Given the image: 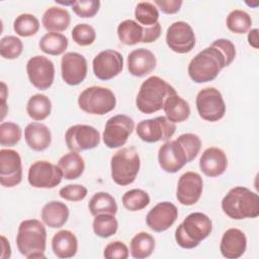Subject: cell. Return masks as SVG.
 <instances>
[{"label": "cell", "mask_w": 259, "mask_h": 259, "mask_svg": "<svg viewBox=\"0 0 259 259\" xmlns=\"http://www.w3.org/2000/svg\"><path fill=\"white\" fill-rule=\"evenodd\" d=\"M228 66L222 51L210 45L190 61L187 72L193 82L200 84L214 80L219 73Z\"/></svg>", "instance_id": "1"}, {"label": "cell", "mask_w": 259, "mask_h": 259, "mask_svg": "<svg viewBox=\"0 0 259 259\" xmlns=\"http://www.w3.org/2000/svg\"><path fill=\"white\" fill-rule=\"evenodd\" d=\"M222 209L233 220L257 218L259 215V196L247 187L236 186L224 196Z\"/></svg>", "instance_id": "2"}, {"label": "cell", "mask_w": 259, "mask_h": 259, "mask_svg": "<svg viewBox=\"0 0 259 259\" xmlns=\"http://www.w3.org/2000/svg\"><path fill=\"white\" fill-rule=\"evenodd\" d=\"M17 249L28 259L45 258L47 246V230L38 220L22 221L16 235Z\"/></svg>", "instance_id": "3"}, {"label": "cell", "mask_w": 259, "mask_h": 259, "mask_svg": "<svg viewBox=\"0 0 259 259\" xmlns=\"http://www.w3.org/2000/svg\"><path fill=\"white\" fill-rule=\"evenodd\" d=\"M176 93L173 86L158 76L146 79L138 92L136 105L138 109L146 114H151L163 108L166 99Z\"/></svg>", "instance_id": "4"}, {"label": "cell", "mask_w": 259, "mask_h": 259, "mask_svg": "<svg viewBox=\"0 0 259 259\" xmlns=\"http://www.w3.org/2000/svg\"><path fill=\"white\" fill-rule=\"evenodd\" d=\"M212 231L210 219L202 212H191L177 227L175 240L183 249H193L207 238Z\"/></svg>", "instance_id": "5"}, {"label": "cell", "mask_w": 259, "mask_h": 259, "mask_svg": "<svg viewBox=\"0 0 259 259\" xmlns=\"http://www.w3.org/2000/svg\"><path fill=\"white\" fill-rule=\"evenodd\" d=\"M140 166V156L136 148H122L111 157V178L117 185H128L136 180Z\"/></svg>", "instance_id": "6"}, {"label": "cell", "mask_w": 259, "mask_h": 259, "mask_svg": "<svg viewBox=\"0 0 259 259\" xmlns=\"http://www.w3.org/2000/svg\"><path fill=\"white\" fill-rule=\"evenodd\" d=\"M78 105L86 113L103 115L114 109L116 98L108 88L91 86L80 93Z\"/></svg>", "instance_id": "7"}, {"label": "cell", "mask_w": 259, "mask_h": 259, "mask_svg": "<svg viewBox=\"0 0 259 259\" xmlns=\"http://www.w3.org/2000/svg\"><path fill=\"white\" fill-rule=\"evenodd\" d=\"M117 35L119 41L126 46H134L139 42L150 44L160 37L161 25L157 22L153 26L145 27L135 20L126 19L118 24Z\"/></svg>", "instance_id": "8"}, {"label": "cell", "mask_w": 259, "mask_h": 259, "mask_svg": "<svg viewBox=\"0 0 259 259\" xmlns=\"http://www.w3.org/2000/svg\"><path fill=\"white\" fill-rule=\"evenodd\" d=\"M195 104L199 116L207 121H218L226 113L223 95L214 87L201 89L196 95Z\"/></svg>", "instance_id": "9"}, {"label": "cell", "mask_w": 259, "mask_h": 259, "mask_svg": "<svg viewBox=\"0 0 259 259\" xmlns=\"http://www.w3.org/2000/svg\"><path fill=\"white\" fill-rule=\"evenodd\" d=\"M135 128L132 117L125 114H117L107 119L103 131V143L109 149L123 146Z\"/></svg>", "instance_id": "10"}, {"label": "cell", "mask_w": 259, "mask_h": 259, "mask_svg": "<svg viewBox=\"0 0 259 259\" xmlns=\"http://www.w3.org/2000/svg\"><path fill=\"white\" fill-rule=\"evenodd\" d=\"M176 131L174 122L166 116H157L150 119H144L137 125L138 137L146 143H156L159 141H168Z\"/></svg>", "instance_id": "11"}, {"label": "cell", "mask_w": 259, "mask_h": 259, "mask_svg": "<svg viewBox=\"0 0 259 259\" xmlns=\"http://www.w3.org/2000/svg\"><path fill=\"white\" fill-rule=\"evenodd\" d=\"M65 141L71 152H82L96 148L100 143V134L92 125L75 124L65 135Z\"/></svg>", "instance_id": "12"}, {"label": "cell", "mask_w": 259, "mask_h": 259, "mask_svg": "<svg viewBox=\"0 0 259 259\" xmlns=\"http://www.w3.org/2000/svg\"><path fill=\"white\" fill-rule=\"evenodd\" d=\"M62 178L60 167L49 161H36L28 169V183L35 188H54L61 183Z\"/></svg>", "instance_id": "13"}, {"label": "cell", "mask_w": 259, "mask_h": 259, "mask_svg": "<svg viewBox=\"0 0 259 259\" xmlns=\"http://www.w3.org/2000/svg\"><path fill=\"white\" fill-rule=\"evenodd\" d=\"M26 73L30 83L39 90L49 89L54 82V63L44 56H34L27 61Z\"/></svg>", "instance_id": "14"}, {"label": "cell", "mask_w": 259, "mask_h": 259, "mask_svg": "<svg viewBox=\"0 0 259 259\" xmlns=\"http://www.w3.org/2000/svg\"><path fill=\"white\" fill-rule=\"evenodd\" d=\"M166 44L177 54H186L195 46V34L192 27L185 21H175L167 29Z\"/></svg>", "instance_id": "15"}, {"label": "cell", "mask_w": 259, "mask_h": 259, "mask_svg": "<svg viewBox=\"0 0 259 259\" xmlns=\"http://www.w3.org/2000/svg\"><path fill=\"white\" fill-rule=\"evenodd\" d=\"M92 68L94 75L99 80H110L123 69L122 55L114 50H104L95 56L92 61Z\"/></svg>", "instance_id": "16"}, {"label": "cell", "mask_w": 259, "mask_h": 259, "mask_svg": "<svg viewBox=\"0 0 259 259\" xmlns=\"http://www.w3.org/2000/svg\"><path fill=\"white\" fill-rule=\"evenodd\" d=\"M158 162L162 170L167 173H176L189 163L184 148L177 140L167 141L160 147Z\"/></svg>", "instance_id": "17"}, {"label": "cell", "mask_w": 259, "mask_h": 259, "mask_svg": "<svg viewBox=\"0 0 259 259\" xmlns=\"http://www.w3.org/2000/svg\"><path fill=\"white\" fill-rule=\"evenodd\" d=\"M22 180V165L19 154L11 149L0 150V183L13 187Z\"/></svg>", "instance_id": "18"}, {"label": "cell", "mask_w": 259, "mask_h": 259, "mask_svg": "<svg viewBox=\"0 0 259 259\" xmlns=\"http://www.w3.org/2000/svg\"><path fill=\"white\" fill-rule=\"evenodd\" d=\"M87 61L79 53H66L61 60L62 78L68 85L76 86L82 83L87 75Z\"/></svg>", "instance_id": "19"}, {"label": "cell", "mask_w": 259, "mask_h": 259, "mask_svg": "<svg viewBox=\"0 0 259 259\" xmlns=\"http://www.w3.org/2000/svg\"><path fill=\"white\" fill-rule=\"evenodd\" d=\"M203 189V181L201 176L193 171H188L182 174L177 183L176 198L183 205L195 204Z\"/></svg>", "instance_id": "20"}, {"label": "cell", "mask_w": 259, "mask_h": 259, "mask_svg": "<svg viewBox=\"0 0 259 259\" xmlns=\"http://www.w3.org/2000/svg\"><path fill=\"white\" fill-rule=\"evenodd\" d=\"M178 209L169 201L157 203L146 217L147 226L154 232L161 233L168 230L177 220Z\"/></svg>", "instance_id": "21"}, {"label": "cell", "mask_w": 259, "mask_h": 259, "mask_svg": "<svg viewBox=\"0 0 259 259\" xmlns=\"http://www.w3.org/2000/svg\"><path fill=\"white\" fill-rule=\"evenodd\" d=\"M247 238L245 234L236 228L228 229L222 237L220 251L227 259L240 258L246 251Z\"/></svg>", "instance_id": "22"}, {"label": "cell", "mask_w": 259, "mask_h": 259, "mask_svg": "<svg viewBox=\"0 0 259 259\" xmlns=\"http://www.w3.org/2000/svg\"><path fill=\"white\" fill-rule=\"evenodd\" d=\"M155 55L144 48L132 51L127 57V69L131 75L136 77H144L156 68Z\"/></svg>", "instance_id": "23"}, {"label": "cell", "mask_w": 259, "mask_h": 259, "mask_svg": "<svg viewBox=\"0 0 259 259\" xmlns=\"http://www.w3.org/2000/svg\"><path fill=\"white\" fill-rule=\"evenodd\" d=\"M228 166V159L225 152L217 147H210L204 150L200 159L199 167L202 173L208 177L222 175Z\"/></svg>", "instance_id": "24"}, {"label": "cell", "mask_w": 259, "mask_h": 259, "mask_svg": "<svg viewBox=\"0 0 259 259\" xmlns=\"http://www.w3.org/2000/svg\"><path fill=\"white\" fill-rule=\"evenodd\" d=\"M24 139L31 150L41 152L50 147L52 134L46 124L34 121L26 125L24 130Z\"/></svg>", "instance_id": "25"}, {"label": "cell", "mask_w": 259, "mask_h": 259, "mask_svg": "<svg viewBox=\"0 0 259 259\" xmlns=\"http://www.w3.org/2000/svg\"><path fill=\"white\" fill-rule=\"evenodd\" d=\"M69 207L61 201L53 200L46 203L41 209L42 223L53 229L63 227L69 219Z\"/></svg>", "instance_id": "26"}, {"label": "cell", "mask_w": 259, "mask_h": 259, "mask_svg": "<svg viewBox=\"0 0 259 259\" xmlns=\"http://www.w3.org/2000/svg\"><path fill=\"white\" fill-rule=\"evenodd\" d=\"M52 249L58 258H71L78 250V240L69 230H61L52 239Z\"/></svg>", "instance_id": "27"}, {"label": "cell", "mask_w": 259, "mask_h": 259, "mask_svg": "<svg viewBox=\"0 0 259 259\" xmlns=\"http://www.w3.org/2000/svg\"><path fill=\"white\" fill-rule=\"evenodd\" d=\"M71 22V16L67 9L61 7L48 8L41 18V23L46 30L50 32H61L66 30Z\"/></svg>", "instance_id": "28"}, {"label": "cell", "mask_w": 259, "mask_h": 259, "mask_svg": "<svg viewBox=\"0 0 259 259\" xmlns=\"http://www.w3.org/2000/svg\"><path fill=\"white\" fill-rule=\"evenodd\" d=\"M166 117L172 122H182L190 115V106L186 100L180 97L177 92L170 95L163 106Z\"/></svg>", "instance_id": "29"}, {"label": "cell", "mask_w": 259, "mask_h": 259, "mask_svg": "<svg viewBox=\"0 0 259 259\" xmlns=\"http://www.w3.org/2000/svg\"><path fill=\"white\" fill-rule=\"evenodd\" d=\"M58 166L62 170L63 177L65 179L74 180L83 174L85 162L77 152H70L60 158Z\"/></svg>", "instance_id": "30"}, {"label": "cell", "mask_w": 259, "mask_h": 259, "mask_svg": "<svg viewBox=\"0 0 259 259\" xmlns=\"http://www.w3.org/2000/svg\"><path fill=\"white\" fill-rule=\"evenodd\" d=\"M131 254L136 259L149 257L155 249L154 237L146 232H140L131 240Z\"/></svg>", "instance_id": "31"}, {"label": "cell", "mask_w": 259, "mask_h": 259, "mask_svg": "<svg viewBox=\"0 0 259 259\" xmlns=\"http://www.w3.org/2000/svg\"><path fill=\"white\" fill-rule=\"evenodd\" d=\"M52 110V102L45 94L32 95L26 104V112L33 120H44L47 118Z\"/></svg>", "instance_id": "32"}, {"label": "cell", "mask_w": 259, "mask_h": 259, "mask_svg": "<svg viewBox=\"0 0 259 259\" xmlns=\"http://www.w3.org/2000/svg\"><path fill=\"white\" fill-rule=\"evenodd\" d=\"M88 208L92 215L100 213L115 214L117 212V204L112 195L107 192H96L88 203Z\"/></svg>", "instance_id": "33"}, {"label": "cell", "mask_w": 259, "mask_h": 259, "mask_svg": "<svg viewBox=\"0 0 259 259\" xmlns=\"http://www.w3.org/2000/svg\"><path fill=\"white\" fill-rule=\"evenodd\" d=\"M38 46L45 54L60 56L68 48V38L60 32H48L40 38Z\"/></svg>", "instance_id": "34"}, {"label": "cell", "mask_w": 259, "mask_h": 259, "mask_svg": "<svg viewBox=\"0 0 259 259\" xmlns=\"http://www.w3.org/2000/svg\"><path fill=\"white\" fill-rule=\"evenodd\" d=\"M227 27L234 33L244 34L249 31L252 25L251 16L244 10L235 9L229 13L226 20Z\"/></svg>", "instance_id": "35"}, {"label": "cell", "mask_w": 259, "mask_h": 259, "mask_svg": "<svg viewBox=\"0 0 259 259\" xmlns=\"http://www.w3.org/2000/svg\"><path fill=\"white\" fill-rule=\"evenodd\" d=\"M93 232L100 238H108L114 235L118 228V222L114 214L100 213L93 220Z\"/></svg>", "instance_id": "36"}, {"label": "cell", "mask_w": 259, "mask_h": 259, "mask_svg": "<svg viewBox=\"0 0 259 259\" xmlns=\"http://www.w3.org/2000/svg\"><path fill=\"white\" fill-rule=\"evenodd\" d=\"M135 17L137 22L142 26H153L158 22L159 11L155 4L151 2H140L135 9Z\"/></svg>", "instance_id": "37"}, {"label": "cell", "mask_w": 259, "mask_h": 259, "mask_svg": "<svg viewBox=\"0 0 259 259\" xmlns=\"http://www.w3.org/2000/svg\"><path fill=\"white\" fill-rule=\"evenodd\" d=\"M13 29L19 36L28 37L34 35L39 29L38 19L29 13L18 15L13 22Z\"/></svg>", "instance_id": "38"}, {"label": "cell", "mask_w": 259, "mask_h": 259, "mask_svg": "<svg viewBox=\"0 0 259 259\" xmlns=\"http://www.w3.org/2000/svg\"><path fill=\"white\" fill-rule=\"evenodd\" d=\"M122 204L130 211H139L144 209L150 203L149 194L139 188L131 189L122 195Z\"/></svg>", "instance_id": "39"}, {"label": "cell", "mask_w": 259, "mask_h": 259, "mask_svg": "<svg viewBox=\"0 0 259 259\" xmlns=\"http://www.w3.org/2000/svg\"><path fill=\"white\" fill-rule=\"evenodd\" d=\"M21 127L11 121H3L0 124V144L3 147H13L21 139Z\"/></svg>", "instance_id": "40"}, {"label": "cell", "mask_w": 259, "mask_h": 259, "mask_svg": "<svg viewBox=\"0 0 259 259\" xmlns=\"http://www.w3.org/2000/svg\"><path fill=\"white\" fill-rule=\"evenodd\" d=\"M23 51V44L20 38L14 35H7L1 38L0 54L1 57L7 60L17 59Z\"/></svg>", "instance_id": "41"}, {"label": "cell", "mask_w": 259, "mask_h": 259, "mask_svg": "<svg viewBox=\"0 0 259 259\" xmlns=\"http://www.w3.org/2000/svg\"><path fill=\"white\" fill-rule=\"evenodd\" d=\"M72 38L77 45L81 47H87L94 42L96 38V32L91 25L87 23H79L73 27Z\"/></svg>", "instance_id": "42"}, {"label": "cell", "mask_w": 259, "mask_h": 259, "mask_svg": "<svg viewBox=\"0 0 259 259\" xmlns=\"http://www.w3.org/2000/svg\"><path fill=\"white\" fill-rule=\"evenodd\" d=\"M176 140L182 145V147L184 148L187 154L188 161L191 162L200 151V148H201L200 138L197 135L187 133V134L180 135Z\"/></svg>", "instance_id": "43"}, {"label": "cell", "mask_w": 259, "mask_h": 259, "mask_svg": "<svg viewBox=\"0 0 259 259\" xmlns=\"http://www.w3.org/2000/svg\"><path fill=\"white\" fill-rule=\"evenodd\" d=\"M71 7L75 14L82 18L93 17L99 10L100 1L98 0H81L74 1L71 4Z\"/></svg>", "instance_id": "44"}, {"label": "cell", "mask_w": 259, "mask_h": 259, "mask_svg": "<svg viewBox=\"0 0 259 259\" xmlns=\"http://www.w3.org/2000/svg\"><path fill=\"white\" fill-rule=\"evenodd\" d=\"M59 195L65 200L81 201L87 195V188L81 184H69L60 189Z\"/></svg>", "instance_id": "45"}, {"label": "cell", "mask_w": 259, "mask_h": 259, "mask_svg": "<svg viewBox=\"0 0 259 259\" xmlns=\"http://www.w3.org/2000/svg\"><path fill=\"white\" fill-rule=\"evenodd\" d=\"M103 256L106 259H126L128 257V249L121 241H113L104 248Z\"/></svg>", "instance_id": "46"}, {"label": "cell", "mask_w": 259, "mask_h": 259, "mask_svg": "<svg viewBox=\"0 0 259 259\" xmlns=\"http://www.w3.org/2000/svg\"><path fill=\"white\" fill-rule=\"evenodd\" d=\"M211 45L215 46L217 48H219L222 51V53L224 54V56L227 60L228 65H231L236 57V48H235L234 44L229 39L219 38V39L214 40L213 42H211Z\"/></svg>", "instance_id": "47"}, {"label": "cell", "mask_w": 259, "mask_h": 259, "mask_svg": "<svg viewBox=\"0 0 259 259\" xmlns=\"http://www.w3.org/2000/svg\"><path fill=\"white\" fill-rule=\"evenodd\" d=\"M181 0H155L154 4L157 5L160 10L166 14H174L180 10L182 5Z\"/></svg>", "instance_id": "48"}, {"label": "cell", "mask_w": 259, "mask_h": 259, "mask_svg": "<svg viewBox=\"0 0 259 259\" xmlns=\"http://www.w3.org/2000/svg\"><path fill=\"white\" fill-rule=\"evenodd\" d=\"M248 42L249 45L254 48V49H258L259 48V37H258V29L257 28H253L248 32Z\"/></svg>", "instance_id": "49"}, {"label": "cell", "mask_w": 259, "mask_h": 259, "mask_svg": "<svg viewBox=\"0 0 259 259\" xmlns=\"http://www.w3.org/2000/svg\"><path fill=\"white\" fill-rule=\"evenodd\" d=\"M1 239H2V247H3V253L1 255V257L3 259H7L11 255L10 245H9V242L6 240V238L4 236H1Z\"/></svg>", "instance_id": "50"}, {"label": "cell", "mask_w": 259, "mask_h": 259, "mask_svg": "<svg viewBox=\"0 0 259 259\" xmlns=\"http://www.w3.org/2000/svg\"><path fill=\"white\" fill-rule=\"evenodd\" d=\"M6 96H7V88L4 82H1V98H2V119L4 118L5 114H6V104H5V100H6Z\"/></svg>", "instance_id": "51"}]
</instances>
